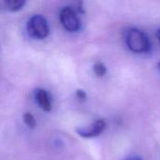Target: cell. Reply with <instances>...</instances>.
<instances>
[{
    "label": "cell",
    "mask_w": 160,
    "mask_h": 160,
    "mask_svg": "<svg viewBox=\"0 0 160 160\" xmlns=\"http://www.w3.org/2000/svg\"><path fill=\"white\" fill-rule=\"evenodd\" d=\"M126 43L128 49L136 53L147 52L150 49V41L148 37L138 28H130L127 31Z\"/></svg>",
    "instance_id": "6da1fadb"
},
{
    "label": "cell",
    "mask_w": 160,
    "mask_h": 160,
    "mask_svg": "<svg viewBox=\"0 0 160 160\" xmlns=\"http://www.w3.org/2000/svg\"><path fill=\"white\" fill-rule=\"evenodd\" d=\"M28 34L37 39H43L48 37L50 28L48 22L42 15L32 16L27 22Z\"/></svg>",
    "instance_id": "7a4b0ae2"
},
{
    "label": "cell",
    "mask_w": 160,
    "mask_h": 160,
    "mask_svg": "<svg viewBox=\"0 0 160 160\" xmlns=\"http://www.w3.org/2000/svg\"><path fill=\"white\" fill-rule=\"evenodd\" d=\"M62 25L68 32H77L81 28V21L76 11L70 7H65L60 11Z\"/></svg>",
    "instance_id": "3957f363"
},
{
    "label": "cell",
    "mask_w": 160,
    "mask_h": 160,
    "mask_svg": "<svg viewBox=\"0 0 160 160\" xmlns=\"http://www.w3.org/2000/svg\"><path fill=\"white\" fill-rule=\"evenodd\" d=\"M106 128V122L103 119H98L86 128H79L76 132L82 138H95L100 135Z\"/></svg>",
    "instance_id": "277c9868"
},
{
    "label": "cell",
    "mask_w": 160,
    "mask_h": 160,
    "mask_svg": "<svg viewBox=\"0 0 160 160\" xmlns=\"http://www.w3.org/2000/svg\"><path fill=\"white\" fill-rule=\"evenodd\" d=\"M35 98L38 106L45 112H50L52 110V99L49 93L41 88L35 91Z\"/></svg>",
    "instance_id": "5b68a950"
},
{
    "label": "cell",
    "mask_w": 160,
    "mask_h": 160,
    "mask_svg": "<svg viewBox=\"0 0 160 160\" xmlns=\"http://www.w3.org/2000/svg\"><path fill=\"white\" fill-rule=\"evenodd\" d=\"M6 7L10 11H18L23 8L25 5L24 0H8L5 2Z\"/></svg>",
    "instance_id": "8992f818"
},
{
    "label": "cell",
    "mask_w": 160,
    "mask_h": 160,
    "mask_svg": "<svg viewBox=\"0 0 160 160\" xmlns=\"http://www.w3.org/2000/svg\"><path fill=\"white\" fill-rule=\"evenodd\" d=\"M93 69H94V72L96 73V75L98 77H103L107 73V68L101 62L96 63L93 67Z\"/></svg>",
    "instance_id": "52a82bcc"
},
{
    "label": "cell",
    "mask_w": 160,
    "mask_h": 160,
    "mask_svg": "<svg viewBox=\"0 0 160 160\" xmlns=\"http://www.w3.org/2000/svg\"><path fill=\"white\" fill-rule=\"evenodd\" d=\"M23 121L26 124V126L30 128H35L37 126V122L35 117L30 112H25L23 114Z\"/></svg>",
    "instance_id": "ba28073f"
},
{
    "label": "cell",
    "mask_w": 160,
    "mask_h": 160,
    "mask_svg": "<svg viewBox=\"0 0 160 160\" xmlns=\"http://www.w3.org/2000/svg\"><path fill=\"white\" fill-rule=\"evenodd\" d=\"M76 97H77V98H78L79 100L84 101V100L86 99V98H87V95H86V93H85L83 90L79 89V90L76 91Z\"/></svg>",
    "instance_id": "9c48e42d"
},
{
    "label": "cell",
    "mask_w": 160,
    "mask_h": 160,
    "mask_svg": "<svg viewBox=\"0 0 160 160\" xmlns=\"http://www.w3.org/2000/svg\"><path fill=\"white\" fill-rule=\"evenodd\" d=\"M128 160H142L141 158H139V157H134V158H128Z\"/></svg>",
    "instance_id": "30bf717a"
},
{
    "label": "cell",
    "mask_w": 160,
    "mask_h": 160,
    "mask_svg": "<svg viewBox=\"0 0 160 160\" xmlns=\"http://www.w3.org/2000/svg\"><path fill=\"white\" fill-rule=\"evenodd\" d=\"M157 38H158V40L160 41V29H158V30L157 31Z\"/></svg>",
    "instance_id": "8fae6325"
},
{
    "label": "cell",
    "mask_w": 160,
    "mask_h": 160,
    "mask_svg": "<svg viewBox=\"0 0 160 160\" xmlns=\"http://www.w3.org/2000/svg\"><path fill=\"white\" fill-rule=\"evenodd\" d=\"M158 70H159L160 72V61L158 63Z\"/></svg>",
    "instance_id": "7c38bea8"
}]
</instances>
